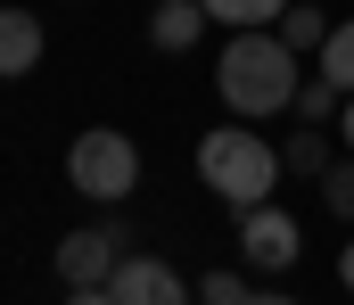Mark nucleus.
<instances>
[{"mask_svg":"<svg viewBox=\"0 0 354 305\" xmlns=\"http://www.w3.org/2000/svg\"><path fill=\"white\" fill-rule=\"evenodd\" d=\"M214 91L239 107V115H272V107L297 100V50L264 33V25H239L223 41V66H214Z\"/></svg>","mask_w":354,"mask_h":305,"instance_id":"1","label":"nucleus"},{"mask_svg":"<svg viewBox=\"0 0 354 305\" xmlns=\"http://www.w3.org/2000/svg\"><path fill=\"white\" fill-rule=\"evenodd\" d=\"M198 182L248 214V206H264L272 182H280V149H264L248 124H214V132L198 140Z\"/></svg>","mask_w":354,"mask_h":305,"instance_id":"2","label":"nucleus"},{"mask_svg":"<svg viewBox=\"0 0 354 305\" xmlns=\"http://www.w3.org/2000/svg\"><path fill=\"white\" fill-rule=\"evenodd\" d=\"M66 174H75V190L83 198H132V182H140V149L124 140V132H83L75 149H66Z\"/></svg>","mask_w":354,"mask_h":305,"instance_id":"3","label":"nucleus"},{"mask_svg":"<svg viewBox=\"0 0 354 305\" xmlns=\"http://www.w3.org/2000/svg\"><path fill=\"white\" fill-rule=\"evenodd\" d=\"M124 264V223H83L58 239V281L66 289H107V272Z\"/></svg>","mask_w":354,"mask_h":305,"instance_id":"4","label":"nucleus"},{"mask_svg":"<svg viewBox=\"0 0 354 305\" xmlns=\"http://www.w3.org/2000/svg\"><path fill=\"white\" fill-rule=\"evenodd\" d=\"M297 248H305V239H297V223H288L280 206H248V223H239V256H248L256 272H288Z\"/></svg>","mask_w":354,"mask_h":305,"instance_id":"5","label":"nucleus"},{"mask_svg":"<svg viewBox=\"0 0 354 305\" xmlns=\"http://www.w3.org/2000/svg\"><path fill=\"white\" fill-rule=\"evenodd\" d=\"M107 289H115V305H189V289L165 256H124L107 272Z\"/></svg>","mask_w":354,"mask_h":305,"instance_id":"6","label":"nucleus"},{"mask_svg":"<svg viewBox=\"0 0 354 305\" xmlns=\"http://www.w3.org/2000/svg\"><path fill=\"white\" fill-rule=\"evenodd\" d=\"M41 66V25L25 8H0V75H33Z\"/></svg>","mask_w":354,"mask_h":305,"instance_id":"7","label":"nucleus"},{"mask_svg":"<svg viewBox=\"0 0 354 305\" xmlns=\"http://www.w3.org/2000/svg\"><path fill=\"white\" fill-rule=\"evenodd\" d=\"M198 25H206V0H165V8L149 17V41H157V50H189Z\"/></svg>","mask_w":354,"mask_h":305,"instance_id":"8","label":"nucleus"},{"mask_svg":"<svg viewBox=\"0 0 354 305\" xmlns=\"http://www.w3.org/2000/svg\"><path fill=\"white\" fill-rule=\"evenodd\" d=\"M280 165H288V174H313V182H322V174H330V165H338V157H330V140H322V132H313V124H305V132H297V140H288V149H280Z\"/></svg>","mask_w":354,"mask_h":305,"instance_id":"9","label":"nucleus"},{"mask_svg":"<svg viewBox=\"0 0 354 305\" xmlns=\"http://www.w3.org/2000/svg\"><path fill=\"white\" fill-rule=\"evenodd\" d=\"M206 17L214 25H272V17H288V0H206Z\"/></svg>","mask_w":354,"mask_h":305,"instance_id":"10","label":"nucleus"},{"mask_svg":"<svg viewBox=\"0 0 354 305\" xmlns=\"http://www.w3.org/2000/svg\"><path fill=\"white\" fill-rule=\"evenodd\" d=\"M288 107H297L305 124H322V115H346V91L322 75V83H297V100H288Z\"/></svg>","mask_w":354,"mask_h":305,"instance_id":"11","label":"nucleus"},{"mask_svg":"<svg viewBox=\"0 0 354 305\" xmlns=\"http://www.w3.org/2000/svg\"><path fill=\"white\" fill-rule=\"evenodd\" d=\"M322 75H330L338 91H354V25H330V41H322Z\"/></svg>","mask_w":354,"mask_h":305,"instance_id":"12","label":"nucleus"},{"mask_svg":"<svg viewBox=\"0 0 354 305\" xmlns=\"http://www.w3.org/2000/svg\"><path fill=\"white\" fill-rule=\"evenodd\" d=\"M280 41H288V50H322V41H330V17H322V8H288V33H280Z\"/></svg>","mask_w":354,"mask_h":305,"instance_id":"13","label":"nucleus"},{"mask_svg":"<svg viewBox=\"0 0 354 305\" xmlns=\"http://www.w3.org/2000/svg\"><path fill=\"white\" fill-rule=\"evenodd\" d=\"M322 198H330V206H338V214L354 223V157H338V165L322 174Z\"/></svg>","mask_w":354,"mask_h":305,"instance_id":"14","label":"nucleus"},{"mask_svg":"<svg viewBox=\"0 0 354 305\" xmlns=\"http://www.w3.org/2000/svg\"><path fill=\"white\" fill-rule=\"evenodd\" d=\"M198 297H206V305H248V281H239V272H206Z\"/></svg>","mask_w":354,"mask_h":305,"instance_id":"15","label":"nucleus"},{"mask_svg":"<svg viewBox=\"0 0 354 305\" xmlns=\"http://www.w3.org/2000/svg\"><path fill=\"white\" fill-rule=\"evenodd\" d=\"M66 305H115V289H66Z\"/></svg>","mask_w":354,"mask_h":305,"instance_id":"16","label":"nucleus"},{"mask_svg":"<svg viewBox=\"0 0 354 305\" xmlns=\"http://www.w3.org/2000/svg\"><path fill=\"white\" fill-rule=\"evenodd\" d=\"M338 281H346V289H354V239H346V256H338Z\"/></svg>","mask_w":354,"mask_h":305,"instance_id":"17","label":"nucleus"},{"mask_svg":"<svg viewBox=\"0 0 354 305\" xmlns=\"http://www.w3.org/2000/svg\"><path fill=\"white\" fill-rule=\"evenodd\" d=\"M248 305H297V297H256V289H248Z\"/></svg>","mask_w":354,"mask_h":305,"instance_id":"18","label":"nucleus"},{"mask_svg":"<svg viewBox=\"0 0 354 305\" xmlns=\"http://www.w3.org/2000/svg\"><path fill=\"white\" fill-rule=\"evenodd\" d=\"M346 149H354V91H346Z\"/></svg>","mask_w":354,"mask_h":305,"instance_id":"19","label":"nucleus"}]
</instances>
